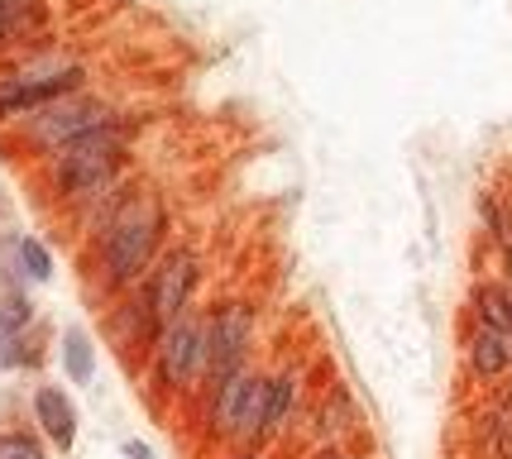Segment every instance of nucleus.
Instances as JSON below:
<instances>
[{"instance_id": "obj_1", "label": "nucleus", "mask_w": 512, "mask_h": 459, "mask_svg": "<svg viewBox=\"0 0 512 459\" xmlns=\"http://www.w3.org/2000/svg\"><path fill=\"white\" fill-rule=\"evenodd\" d=\"M125 149H130V125L125 120H106L96 130L77 134L72 144L53 153V187L77 201L111 192L115 173L125 163Z\"/></svg>"}, {"instance_id": "obj_2", "label": "nucleus", "mask_w": 512, "mask_h": 459, "mask_svg": "<svg viewBox=\"0 0 512 459\" xmlns=\"http://www.w3.org/2000/svg\"><path fill=\"white\" fill-rule=\"evenodd\" d=\"M163 235V211L149 197H130L101 230V268H106V283L111 287H130L158 249Z\"/></svg>"}, {"instance_id": "obj_3", "label": "nucleus", "mask_w": 512, "mask_h": 459, "mask_svg": "<svg viewBox=\"0 0 512 459\" xmlns=\"http://www.w3.org/2000/svg\"><path fill=\"white\" fill-rule=\"evenodd\" d=\"M158 378L168 393H187L197 378H206V321L192 311L158 330Z\"/></svg>"}, {"instance_id": "obj_4", "label": "nucleus", "mask_w": 512, "mask_h": 459, "mask_svg": "<svg viewBox=\"0 0 512 459\" xmlns=\"http://www.w3.org/2000/svg\"><path fill=\"white\" fill-rule=\"evenodd\" d=\"M249 340H254V311L245 302H225L206 321V388H216L230 373L245 369Z\"/></svg>"}, {"instance_id": "obj_5", "label": "nucleus", "mask_w": 512, "mask_h": 459, "mask_svg": "<svg viewBox=\"0 0 512 459\" xmlns=\"http://www.w3.org/2000/svg\"><path fill=\"white\" fill-rule=\"evenodd\" d=\"M106 120H115L106 101H91V96H63V101H48V106L34 110V120H29V139L58 153L63 144H72L77 134L96 130V125H106Z\"/></svg>"}, {"instance_id": "obj_6", "label": "nucleus", "mask_w": 512, "mask_h": 459, "mask_svg": "<svg viewBox=\"0 0 512 459\" xmlns=\"http://www.w3.org/2000/svg\"><path fill=\"white\" fill-rule=\"evenodd\" d=\"M192 287H197V254L192 249H173L168 259L154 268V287H149V311L158 326L178 321L192 306Z\"/></svg>"}, {"instance_id": "obj_7", "label": "nucleus", "mask_w": 512, "mask_h": 459, "mask_svg": "<svg viewBox=\"0 0 512 459\" xmlns=\"http://www.w3.org/2000/svg\"><path fill=\"white\" fill-rule=\"evenodd\" d=\"M82 87V67H63V72H44V77H10L0 82V120L10 115H34L48 101H63Z\"/></svg>"}, {"instance_id": "obj_8", "label": "nucleus", "mask_w": 512, "mask_h": 459, "mask_svg": "<svg viewBox=\"0 0 512 459\" xmlns=\"http://www.w3.org/2000/svg\"><path fill=\"white\" fill-rule=\"evenodd\" d=\"M469 369H474V378H484V383L503 378V373L512 369L508 330H493V326H484V321H474V330H469Z\"/></svg>"}, {"instance_id": "obj_9", "label": "nucleus", "mask_w": 512, "mask_h": 459, "mask_svg": "<svg viewBox=\"0 0 512 459\" xmlns=\"http://www.w3.org/2000/svg\"><path fill=\"white\" fill-rule=\"evenodd\" d=\"M249 383H254V373L240 369V373H230L225 383L206 388V393H211V402H206V431H211V436H221V440L235 436V421H240V407H245Z\"/></svg>"}, {"instance_id": "obj_10", "label": "nucleus", "mask_w": 512, "mask_h": 459, "mask_svg": "<svg viewBox=\"0 0 512 459\" xmlns=\"http://www.w3.org/2000/svg\"><path fill=\"white\" fill-rule=\"evenodd\" d=\"M34 416H39V426L48 431V440L58 450H72V440H77V412H72L63 388H39L34 393Z\"/></svg>"}, {"instance_id": "obj_11", "label": "nucleus", "mask_w": 512, "mask_h": 459, "mask_svg": "<svg viewBox=\"0 0 512 459\" xmlns=\"http://www.w3.org/2000/svg\"><path fill=\"white\" fill-rule=\"evenodd\" d=\"M474 316L493 330H508L512 335V287L503 283H484L474 292Z\"/></svg>"}, {"instance_id": "obj_12", "label": "nucleus", "mask_w": 512, "mask_h": 459, "mask_svg": "<svg viewBox=\"0 0 512 459\" xmlns=\"http://www.w3.org/2000/svg\"><path fill=\"white\" fill-rule=\"evenodd\" d=\"M63 369L72 383H91V373H96V354H91V340L82 330H67L63 335Z\"/></svg>"}, {"instance_id": "obj_13", "label": "nucleus", "mask_w": 512, "mask_h": 459, "mask_svg": "<svg viewBox=\"0 0 512 459\" xmlns=\"http://www.w3.org/2000/svg\"><path fill=\"white\" fill-rule=\"evenodd\" d=\"M292 402H297V373H278V378H268V412H264L268 436H273V431L288 421Z\"/></svg>"}, {"instance_id": "obj_14", "label": "nucleus", "mask_w": 512, "mask_h": 459, "mask_svg": "<svg viewBox=\"0 0 512 459\" xmlns=\"http://www.w3.org/2000/svg\"><path fill=\"white\" fill-rule=\"evenodd\" d=\"M20 263H24V273L34 278V283H48L53 278V259H48V249L34 235H24L20 240Z\"/></svg>"}, {"instance_id": "obj_15", "label": "nucleus", "mask_w": 512, "mask_h": 459, "mask_svg": "<svg viewBox=\"0 0 512 459\" xmlns=\"http://www.w3.org/2000/svg\"><path fill=\"white\" fill-rule=\"evenodd\" d=\"M0 459H48L44 445L34 436H20V431H10V436H0Z\"/></svg>"}, {"instance_id": "obj_16", "label": "nucleus", "mask_w": 512, "mask_h": 459, "mask_svg": "<svg viewBox=\"0 0 512 459\" xmlns=\"http://www.w3.org/2000/svg\"><path fill=\"white\" fill-rule=\"evenodd\" d=\"M24 326H29V302H24V297H5V302H0V340H10V335Z\"/></svg>"}, {"instance_id": "obj_17", "label": "nucleus", "mask_w": 512, "mask_h": 459, "mask_svg": "<svg viewBox=\"0 0 512 459\" xmlns=\"http://www.w3.org/2000/svg\"><path fill=\"white\" fill-rule=\"evenodd\" d=\"M125 459H154V450L144 440H125Z\"/></svg>"}, {"instance_id": "obj_18", "label": "nucleus", "mask_w": 512, "mask_h": 459, "mask_svg": "<svg viewBox=\"0 0 512 459\" xmlns=\"http://www.w3.org/2000/svg\"><path fill=\"white\" fill-rule=\"evenodd\" d=\"M503 263H508V278H512V235L503 240Z\"/></svg>"}, {"instance_id": "obj_19", "label": "nucleus", "mask_w": 512, "mask_h": 459, "mask_svg": "<svg viewBox=\"0 0 512 459\" xmlns=\"http://www.w3.org/2000/svg\"><path fill=\"white\" fill-rule=\"evenodd\" d=\"M316 459H355V455H345V450H321Z\"/></svg>"}, {"instance_id": "obj_20", "label": "nucleus", "mask_w": 512, "mask_h": 459, "mask_svg": "<svg viewBox=\"0 0 512 459\" xmlns=\"http://www.w3.org/2000/svg\"><path fill=\"white\" fill-rule=\"evenodd\" d=\"M235 459H254V455H235Z\"/></svg>"}, {"instance_id": "obj_21", "label": "nucleus", "mask_w": 512, "mask_h": 459, "mask_svg": "<svg viewBox=\"0 0 512 459\" xmlns=\"http://www.w3.org/2000/svg\"><path fill=\"white\" fill-rule=\"evenodd\" d=\"M0 15H5V0H0Z\"/></svg>"}]
</instances>
